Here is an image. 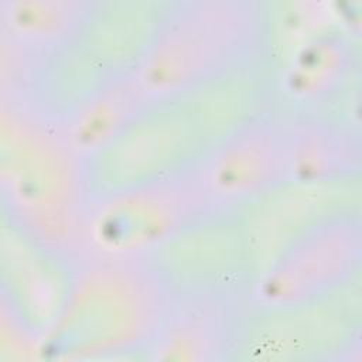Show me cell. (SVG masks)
Wrapping results in <instances>:
<instances>
[{
  "instance_id": "cell-1",
  "label": "cell",
  "mask_w": 362,
  "mask_h": 362,
  "mask_svg": "<svg viewBox=\"0 0 362 362\" xmlns=\"http://www.w3.org/2000/svg\"><path fill=\"white\" fill-rule=\"evenodd\" d=\"M243 13L226 3H206L180 13L158 38L139 83L147 93L184 86L218 68L245 38Z\"/></svg>"
},
{
  "instance_id": "cell-2",
  "label": "cell",
  "mask_w": 362,
  "mask_h": 362,
  "mask_svg": "<svg viewBox=\"0 0 362 362\" xmlns=\"http://www.w3.org/2000/svg\"><path fill=\"white\" fill-rule=\"evenodd\" d=\"M361 229L354 219H335L301 238L263 281L262 294L287 304L315 296L341 281L359 257Z\"/></svg>"
},
{
  "instance_id": "cell-3",
  "label": "cell",
  "mask_w": 362,
  "mask_h": 362,
  "mask_svg": "<svg viewBox=\"0 0 362 362\" xmlns=\"http://www.w3.org/2000/svg\"><path fill=\"white\" fill-rule=\"evenodd\" d=\"M194 201L195 192L181 180L151 181L107 202L95 216L93 238L116 253L141 249L177 228Z\"/></svg>"
},
{
  "instance_id": "cell-4",
  "label": "cell",
  "mask_w": 362,
  "mask_h": 362,
  "mask_svg": "<svg viewBox=\"0 0 362 362\" xmlns=\"http://www.w3.org/2000/svg\"><path fill=\"white\" fill-rule=\"evenodd\" d=\"M79 294L57 338L68 354L92 355L115 349L137 335L147 320V297L140 283L106 279Z\"/></svg>"
},
{
  "instance_id": "cell-5",
  "label": "cell",
  "mask_w": 362,
  "mask_h": 362,
  "mask_svg": "<svg viewBox=\"0 0 362 362\" xmlns=\"http://www.w3.org/2000/svg\"><path fill=\"white\" fill-rule=\"evenodd\" d=\"M290 137L270 123L243 130L214 160L209 170L211 188L222 197H239L290 173Z\"/></svg>"
},
{
  "instance_id": "cell-6",
  "label": "cell",
  "mask_w": 362,
  "mask_h": 362,
  "mask_svg": "<svg viewBox=\"0 0 362 362\" xmlns=\"http://www.w3.org/2000/svg\"><path fill=\"white\" fill-rule=\"evenodd\" d=\"M359 160L358 139L335 124H311L290 137V173L303 180L339 175Z\"/></svg>"
},
{
  "instance_id": "cell-7",
  "label": "cell",
  "mask_w": 362,
  "mask_h": 362,
  "mask_svg": "<svg viewBox=\"0 0 362 362\" xmlns=\"http://www.w3.org/2000/svg\"><path fill=\"white\" fill-rule=\"evenodd\" d=\"M351 59V48L338 34L313 40L296 55L288 68V92L301 100L328 95L344 79Z\"/></svg>"
},
{
  "instance_id": "cell-8",
  "label": "cell",
  "mask_w": 362,
  "mask_h": 362,
  "mask_svg": "<svg viewBox=\"0 0 362 362\" xmlns=\"http://www.w3.org/2000/svg\"><path fill=\"white\" fill-rule=\"evenodd\" d=\"M143 93L139 81L122 82L103 90L74 124L71 137L75 148L92 151L105 144L136 112Z\"/></svg>"
},
{
  "instance_id": "cell-9",
  "label": "cell",
  "mask_w": 362,
  "mask_h": 362,
  "mask_svg": "<svg viewBox=\"0 0 362 362\" xmlns=\"http://www.w3.org/2000/svg\"><path fill=\"white\" fill-rule=\"evenodd\" d=\"M79 6L71 1L40 0L20 3L11 11L13 27L25 38L45 41L65 34L79 21Z\"/></svg>"
}]
</instances>
